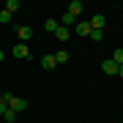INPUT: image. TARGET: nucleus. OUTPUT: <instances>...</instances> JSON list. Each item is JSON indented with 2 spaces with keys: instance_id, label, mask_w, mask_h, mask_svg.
I'll return each instance as SVG.
<instances>
[{
  "instance_id": "nucleus-1",
  "label": "nucleus",
  "mask_w": 123,
  "mask_h": 123,
  "mask_svg": "<svg viewBox=\"0 0 123 123\" xmlns=\"http://www.w3.org/2000/svg\"><path fill=\"white\" fill-rule=\"evenodd\" d=\"M8 110H14V112H25L27 110V101L25 98H19V96H14V93H11V101H8Z\"/></svg>"
},
{
  "instance_id": "nucleus-2",
  "label": "nucleus",
  "mask_w": 123,
  "mask_h": 123,
  "mask_svg": "<svg viewBox=\"0 0 123 123\" xmlns=\"http://www.w3.org/2000/svg\"><path fill=\"white\" fill-rule=\"evenodd\" d=\"M118 68H120V66L112 60V57H107V60L101 63V71H104V74H110V77H118Z\"/></svg>"
},
{
  "instance_id": "nucleus-3",
  "label": "nucleus",
  "mask_w": 123,
  "mask_h": 123,
  "mask_svg": "<svg viewBox=\"0 0 123 123\" xmlns=\"http://www.w3.org/2000/svg\"><path fill=\"white\" fill-rule=\"evenodd\" d=\"M11 55H14V57H19V60H27V57H30V49H27V44H14Z\"/></svg>"
},
{
  "instance_id": "nucleus-4",
  "label": "nucleus",
  "mask_w": 123,
  "mask_h": 123,
  "mask_svg": "<svg viewBox=\"0 0 123 123\" xmlns=\"http://www.w3.org/2000/svg\"><path fill=\"white\" fill-rule=\"evenodd\" d=\"M88 22H90V27H93V30H104V25H107V17H104V14H93V17L88 19Z\"/></svg>"
},
{
  "instance_id": "nucleus-5",
  "label": "nucleus",
  "mask_w": 123,
  "mask_h": 123,
  "mask_svg": "<svg viewBox=\"0 0 123 123\" xmlns=\"http://www.w3.org/2000/svg\"><path fill=\"white\" fill-rule=\"evenodd\" d=\"M30 36H33V30L27 25H19L17 27V38H19V44H27V41H30Z\"/></svg>"
},
{
  "instance_id": "nucleus-6",
  "label": "nucleus",
  "mask_w": 123,
  "mask_h": 123,
  "mask_svg": "<svg viewBox=\"0 0 123 123\" xmlns=\"http://www.w3.org/2000/svg\"><path fill=\"white\" fill-rule=\"evenodd\" d=\"M90 30H93L90 22H77V25H74V33H77V36H90Z\"/></svg>"
},
{
  "instance_id": "nucleus-7",
  "label": "nucleus",
  "mask_w": 123,
  "mask_h": 123,
  "mask_svg": "<svg viewBox=\"0 0 123 123\" xmlns=\"http://www.w3.org/2000/svg\"><path fill=\"white\" fill-rule=\"evenodd\" d=\"M60 25H63V27H68V30H71V27L77 25V17H71L68 11H63V17H60Z\"/></svg>"
},
{
  "instance_id": "nucleus-8",
  "label": "nucleus",
  "mask_w": 123,
  "mask_h": 123,
  "mask_svg": "<svg viewBox=\"0 0 123 123\" xmlns=\"http://www.w3.org/2000/svg\"><path fill=\"white\" fill-rule=\"evenodd\" d=\"M71 17H79V14H82V3H79V0H71L68 3V8H66Z\"/></svg>"
},
{
  "instance_id": "nucleus-9",
  "label": "nucleus",
  "mask_w": 123,
  "mask_h": 123,
  "mask_svg": "<svg viewBox=\"0 0 123 123\" xmlns=\"http://www.w3.org/2000/svg\"><path fill=\"white\" fill-rule=\"evenodd\" d=\"M8 101H11V93H3V96H0V118L8 112Z\"/></svg>"
},
{
  "instance_id": "nucleus-10",
  "label": "nucleus",
  "mask_w": 123,
  "mask_h": 123,
  "mask_svg": "<svg viewBox=\"0 0 123 123\" xmlns=\"http://www.w3.org/2000/svg\"><path fill=\"white\" fill-rule=\"evenodd\" d=\"M41 66H44V68H55V66H57L55 55H44V57H41Z\"/></svg>"
},
{
  "instance_id": "nucleus-11",
  "label": "nucleus",
  "mask_w": 123,
  "mask_h": 123,
  "mask_svg": "<svg viewBox=\"0 0 123 123\" xmlns=\"http://www.w3.org/2000/svg\"><path fill=\"white\" fill-rule=\"evenodd\" d=\"M55 36H57V41H68V36H71V30H68V27H57V30H55Z\"/></svg>"
},
{
  "instance_id": "nucleus-12",
  "label": "nucleus",
  "mask_w": 123,
  "mask_h": 123,
  "mask_svg": "<svg viewBox=\"0 0 123 123\" xmlns=\"http://www.w3.org/2000/svg\"><path fill=\"white\" fill-rule=\"evenodd\" d=\"M3 11H8V14L19 11V0H6V8H3Z\"/></svg>"
},
{
  "instance_id": "nucleus-13",
  "label": "nucleus",
  "mask_w": 123,
  "mask_h": 123,
  "mask_svg": "<svg viewBox=\"0 0 123 123\" xmlns=\"http://www.w3.org/2000/svg\"><path fill=\"white\" fill-rule=\"evenodd\" d=\"M57 27H60V22H57V19H47V22H44V30H57Z\"/></svg>"
},
{
  "instance_id": "nucleus-14",
  "label": "nucleus",
  "mask_w": 123,
  "mask_h": 123,
  "mask_svg": "<svg viewBox=\"0 0 123 123\" xmlns=\"http://www.w3.org/2000/svg\"><path fill=\"white\" fill-rule=\"evenodd\" d=\"M112 60L118 63V66H123V49H115V52H112Z\"/></svg>"
},
{
  "instance_id": "nucleus-15",
  "label": "nucleus",
  "mask_w": 123,
  "mask_h": 123,
  "mask_svg": "<svg viewBox=\"0 0 123 123\" xmlns=\"http://www.w3.org/2000/svg\"><path fill=\"white\" fill-rule=\"evenodd\" d=\"M11 22V14L8 11H0V25H8Z\"/></svg>"
},
{
  "instance_id": "nucleus-16",
  "label": "nucleus",
  "mask_w": 123,
  "mask_h": 123,
  "mask_svg": "<svg viewBox=\"0 0 123 123\" xmlns=\"http://www.w3.org/2000/svg\"><path fill=\"white\" fill-rule=\"evenodd\" d=\"M55 60L57 63H66L68 60V52H55Z\"/></svg>"
},
{
  "instance_id": "nucleus-17",
  "label": "nucleus",
  "mask_w": 123,
  "mask_h": 123,
  "mask_svg": "<svg viewBox=\"0 0 123 123\" xmlns=\"http://www.w3.org/2000/svg\"><path fill=\"white\" fill-rule=\"evenodd\" d=\"M90 38H93V41H101V38H104V33H101V30H90Z\"/></svg>"
},
{
  "instance_id": "nucleus-18",
  "label": "nucleus",
  "mask_w": 123,
  "mask_h": 123,
  "mask_svg": "<svg viewBox=\"0 0 123 123\" xmlns=\"http://www.w3.org/2000/svg\"><path fill=\"white\" fill-rule=\"evenodd\" d=\"M3 118H6V120H8V123H14V120H17V112H14V110H8V112H6V115H3Z\"/></svg>"
},
{
  "instance_id": "nucleus-19",
  "label": "nucleus",
  "mask_w": 123,
  "mask_h": 123,
  "mask_svg": "<svg viewBox=\"0 0 123 123\" xmlns=\"http://www.w3.org/2000/svg\"><path fill=\"white\" fill-rule=\"evenodd\" d=\"M118 77H123V66H120V68H118Z\"/></svg>"
},
{
  "instance_id": "nucleus-20",
  "label": "nucleus",
  "mask_w": 123,
  "mask_h": 123,
  "mask_svg": "<svg viewBox=\"0 0 123 123\" xmlns=\"http://www.w3.org/2000/svg\"><path fill=\"white\" fill-rule=\"evenodd\" d=\"M0 63H3V52H0Z\"/></svg>"
}]
</instances>
